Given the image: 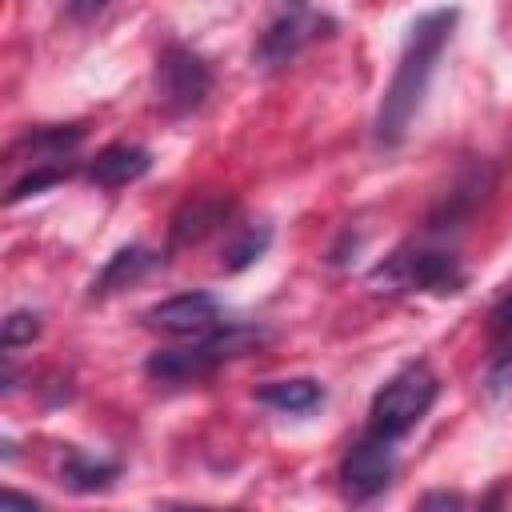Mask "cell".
I'll list each match as a JSON object with an SVG mask.
<instances>
[{
    "label": "cell",
    "instance_id": "obj_7",
    "mask_svg": "<svg viewBox=\"0 0 512 512\" xmlns=\"http://www.w3.org/2000/svg\"><path fill=\"white\" fill-rule=\"evenodd\" d=\"M144 320L168 336H208L220 328V304L212 292H180L144 312Z\"/></svg>",
    "mask_w": 512,
    "mask_h": 512
},
{
    "label": "cell",
    "instance_id": "obj_12",
    "mask_svg": "<svg viewBox=\"0 0 512 512\" xmlns=\"http://www.w3.org/2000/svg\"><path fill=\"white\" fill-rule=\"evenodd\" d=\"M152 268H160V252H152L144 244H128V248H120V252L108 256V264L92 280V296H112V292L144 280Z\"/></svg>",
    "mask_w": 512,
    "mask_h": 512
},
{
    "label": "cell",
    "instance_id": "obj_20",
    "mask_svg": "<svg viewBox=\"0 0 512 512\" xmlns=\"http://www.w3.org/2000/svg\"><path fill=\"white\" fill-rule=\"evenodd\" d=\"M64 8H68V16L76 24H88V20H96L108 8V0H64Z\"/></svg>",
    "mask_w": 512,
    "mask_h": 512
},
{
    "label": "cell",
    "instance_id": "obj_2",
    "mask_svg": "<svg viewBox=\"0 0 512 512\" xmlns=\"http://www.w3.org/2000/svg\"><path fill=\"white\" fill-rule=\"evenodd\" d=\"M268 332L252 328V324H228V328H212L208 336H196L192 344L180 348H160L144 360V372L160 384H188V380H204L208 372H216L224 360H236L244 352H252L256 344H264Z\"/></svg>",
    "mask_w": 512,
    "mask_h": 512
},
{
    "label": "cell",
    "instance_id": "obj_14",
    "mask_svg": "<svg viewBox=\"0 0 512 512\" xmlns=\"http://www.w3.org/2000/svg\"><path fill=\"white\" fill-rule=\"evenodd\" d=\"M256 400L276 408V412H312L324 400V388L312 376H292V380H268L256 388Z\"/></svg>",
    "mask_w": 512,
    "mask_h": 512
},
{
    "label": "cell",
    "instance_id": "obj_17",
    "mask_svg": "<svg viewBox=\"0 0 512 512\" xmlns=\"http://www.w3.org/2000/svg\"><path fill=\"white\" fill-rule=\"evenodd\" d=\"M484 392H488V400H496V404H508V400H512V340H508V348L496 352V360L488 364V372H484Z\"/></svg>",
    "mask_w": 512,
    "mask_h": 512
},
{
    "label": "cell",
    "instance_id": "obj_6",
    "mask_svg": "<svg viewBox=\"0 0 512 512\" xmlns=\"http://www.w3.org/2000/svg\"><path fill=\"white\" fill-rule=\"evenodd\" d=\"M396 440H384L376 432H364L340 460V488L348 500H372L388 488L392 472H396V456H392Z\"/></svg>",
    "mask_w": 512,
    "mask_h": 512
},
{
    "label": "cell",
    "instance_id": "obj_15",
    "mask_svg": "<svg viewBox=\"0 0 512 512\" xmlns=\"http://www.w3.org/2000/svg\"><path fill=\"white\" fill-rule=\"evenodd\" d=\"M268 240H272V232L260 224V228H244V232H236L228 244H224V256H220V268L224 272H240V268H248L252 260H260V252L268 248Z\"/></svg>",
    "mask_w": 512,
    "mask_h": 512
},
{
    "label": "cell",
    "instance_id": "obj_11",
    "mask_svg": "<svg viewBox=\"0 0 512 512\" xmlns=\"http://www.w3.org/2000/svg\"><path fill=\"white\" fill-rule=\"evenodd\" d=\"M148 168H152L148 148H140V144H108V148H100L92 156L88 180L100 184V188H124V184L140 180Z\"/></svg>",
    "mask_w": 512,
    "mask_h": 512
},
{
    "label": "cell",
    "instance_id": "obj_9",
    "mask_svg": "<svg viewBox=\"0 0 512 512\" xmlns=\"http://www.w3.org/2000/svg\"><path fill=\"white\" fill-rule=\"evenodd\" d=\"M80 140H84V128H80V124L32 128V132H24V136L8 148V160H28L32 168H48V164L64 160L68 152H76Z\"/></svg>",
    "mask_w": 512,
    "mask_h": 512
},
{
    "label": "cell",
    "instance_id": "obj_19",
    "mask_svg": "<svg viewBox=\"0 0 512 512\" xmlns=\"http://www.w3.org/2000/svg\"><path fill=\"white\" fill-rule=\"evenodd\" d=\"M488 332H492L496 340H512V292L492 304V312H488Z\"/></svg>",
    "mask_w": 512,
    "mask_h": 512
},
{
    "label": "cell",
    "instance_id": "obj_13",
    "mask_svg": "<svg viewBox=\"0 0 512 512\" xmlns=\"http://www.w3.org/2000/svg\"><path fill=\"white\" fill-rule=\"evenodd\" d=\"M116 476H120V464L84 456L80 448H68L64 460H60V484L72 488V492H80V496H88V492H104Z\"/></svg>",
    "mask_w": 512,
    "mask_h": 512
},
{
    "label": "cell",
    "instance_id": "obj_22",
    "mask_svg": "<svg viewBox=\"0 0 512 512\" xmlns=\"http://www.w3.org/2000/svg\"><path fill=\"white\" fill-rule=\"evenodd\" d=\"M0 508H40V500L20 496V492H0Z\"/></svg>",
    "mask_w": 512,
    "mask_h": 512
},
{
    "label": "cell",
    "instance_id": "obj_5",
    "mask_svg": "<svg viewBox=\"0 0 512 512\" xmlns=\"http://www.w3.org/2000/svg\"><path fill=\"white\" fill-rule=\"evenodd\" d=\"M152 88H156V104H160L164 116H188V112H196L208 100V92H212V68L192 48L168 44L156 56Z\"/></svg>",
    "mask_w": 512,
    "mask_h": 512
},
{
    "label": "cell",
    "instance_id": "obj_10",
    "mask_svg": "<svg viewBox=\"0 0 512 512\" xmlns=\"http://www.w3.org/2000/svg\"><path fill=\"white\" fill-rule=\"evenodd\" d=\"M232 212V196H220V192H204V196H192L176 216H172V244H200L208 232H216Z\"/></svg>",
    "mask_w": 512,
    "mask_h": 512
},
{
    "label": "cell",
    "instance_id": "obj_21",
    "mask_svg": "<svg viewBox=\"0 0 512 512\" xmlns=\"http://www.w3.org/2000/svg\"><path fill=\"white\" fill-rule=\"evenodd\" d=\"M460 504H464V496H456V492H428L420 500V508H460Z\"/></svg>",
    "mask_w": 512,
    "mask_h": 512
},
{
    "label": "cell",
    "instance_id": "obj_1",
    "mask_svg": "<svg viewBox=\"0 0 512 512\" xmlns=\"http://www.w3.org/2000/svg\"><path fill=\"white\" fill-rule=\"evenodd\" d=\"M456 8H432L424 12L412 28H408V40H404V52H400V64L380 96V108H376V120H372V140L376 148H396L428 92V80L436 72V60L456 28Z\"/></svg>",
    "mask_w": 512,
    "mask_h": 512
},
{
    "label": "cell",
    "instance_id": "obj_3",
    "mask_svg": "<svg viewBox=\"0 0 512 512\" xmlns=\"http://www.w3.org/2000/svg\"><path fill=\"white\" fill-rule=\"evenodd\" d=\"M440 396V380L436 372L424 364V360H412L404 364L376 396H372V408H368V432L384 436V440H400L408 436L424 412L436 404Z\"/></svg>",
    "mask_w": 512,
    "mask_h": 512
},
{
    "label": "cell",
    "instance_id": "obj_8",
    "mask_svg": "<svg viewBox=\"0 0 512 512\" xmlns=\"http://www.w3.org/2000/svg\"><path fill=\"white\" fill-rule=\"evenodd\" d=\"M328 28H332V20L328 16H312V12H288V16H280V20H272L268 24V32L260 36V44H256V60L264 64V68H276V64H288L300 48H308L312 40H320V36H328Z\"/></svg>",
    "mask_w": 512,
    "mask_h": 512
},
{
    "label": "cell",
    "instance_id": "obj_23",
    "mask_svg": "<svg viewBox=\"0 0 512 512\" xmlns=\"http://www.w3.org/2000/svg\"><path fill=\"white\" fill-rule=\"evenodd\" d=\"M288 4H296V8H300V4H304V0H288Z\"/></svg>",
    "mask_w": 512,
    "mask_h": 512
},
{
    "label": "cell",
    "instance_id": "obj_18",
    "mask_svg": "<svg viewBox=\"0 0 512 512\" xmlns=\"http://www.w3.org/2000/svg\"><path fill=\"white\" fill-rule=\"evenodd\" d=\"M68 176V168H60V164H48V168H32L28 176H20L12 188H8V204H20L24 196H36V192H44V188H52V184H60Z\"/></svg>",
    "mask_w": 512,
    "mask_h": 512
},
{
    "label": "cell",
    "instance_id": "obj_4",
    "mask_svg": "<svg viewBox=\"0 0 512 512\" xmlns=\"http://www.w3.org/2000/svg\"><path fill=\"white\" fill-rule=\"evenodd\" d=\"M372 284L452 296V292H460V288L468 284V272H464L460 256H452V252H444V248L408 244V248H396L384 264L372 268Z\"/></svg>",
    "mask_w": 512,
    "mask_h": 512
},
{
    "label": "cell",
    "instance_id": "obj_16",
    "mask_svg": "<svg viewBox=\"0 0 512 512\" xmlns=\"http://www.w3.org/2000/svg\"><path fill=\"white\" fill-rule=\"evenodd\" d=\"M36 336H40V316H36V312H28V308H16V312H8V316H4L0 348H4V352H16V348L32 344Z\"/></svg>",
    "mask_w": 512,
    "mask_h": 512
}]
</instances>
